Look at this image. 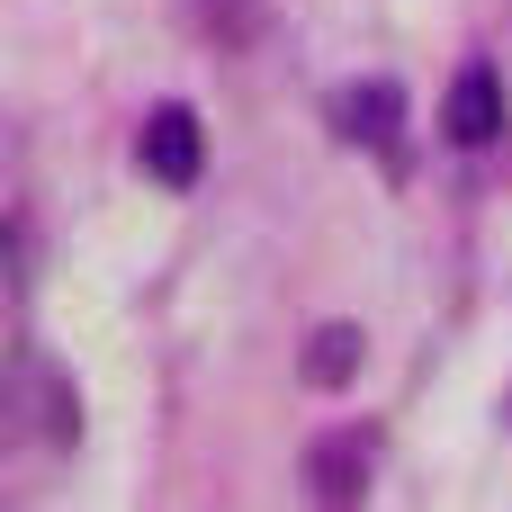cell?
<instances>
[{
	"label": "cell",
	"instance_id": "cell-4",
	"mask_svg": "<svg viewBox=\"0 0 512 512\" xmlns=\"http://www.w3.org/2000/svg\"><path fill=\"white\" fill-rule=\"evenodd\" d=\"M315 486H324V495H360V486H369V432L315 441Z\"/></svg>",
	"mask_w": 512,
	"mask_h": 512
},
{
	"label": "cell",
	"instance_id": "cell-2",
	"mask_svg": "<svg viewBox=\"0 0 512 512\" xmlns=\"http://www.w3.org/2000/svg\"><path fill=\"white\" fill-rule=\"evenodd\" d=\"M441 126H450V144H495V135H504V81H495V63H468V72L450 81Z\"/></svg>",
	"mask_w": 512,
	"mask_h": 512
},
{
	"label": "cell",
	"instance_id": "cell-6",
	"mask_svg": "<svg viewBox=\"0 0 512 512\" xmlns=\"http://www.w3.org/2000/svg\"><path fill=\"white\" fill-rule=\"evenodd\" d=\"M360 360V333H324L315 351H306V369H315V387H342V369Z\"/></svg>",
	"mask_w": 512,
	"mask_h": 512
},
{
	"label": "cell",
	"instance_id": "cell-5",
	"mask_svg": "<svg viewBox=\"0 0 512 512\" xmlns=\"http://www.w3.org/2000/svg\"><path fill=\"white\" fill-rule=\"evenodd\" d=\"M198 9V27L207 36H225V45H243L252 36V18H261V0H189Z\"/></svg>",
	"mask_w": 512,
	"mask_h": 512
},
{
	"label": "cell",
	"instance_id": "cell-1",
	"mask_svg": "<svg viewBox=\"0 0 512 512\" xmlns=\"http://www.w3.org/2000/svg\"><path fill=\"white\" fill-rule=\"evenodd\" d=\"M135 153H144V171H153L162 189H189V180H198V162H207V135H198V117H189V108H153Z\"/></svg>",
	"mask_w": 512,
	"mask_h": 512
},
{
	"label": "cell",
	"instance_id": "cell-3",
	"mask_svg": "<svg viewBox=\"0 0 512 512\" xmlns=\"http://www.w3.org/2000/svg\"><path fill=\"white\" fill-rule=\"evenodd\" d=\"M396 108H405V99H396V81H360V90L342 99V126H351V135H369L378 153H396Z\"/></svg>",
	"mask_w": 512,
	"mask_h": 512
}]
</instances>
